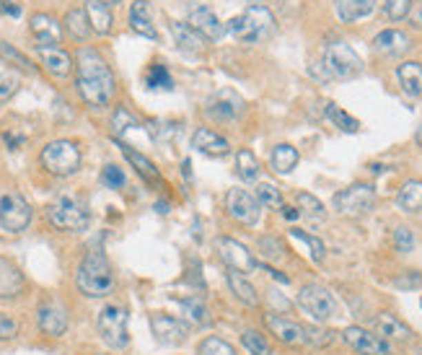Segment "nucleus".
Here are the masks:
<instances>
[{
	"label": "nucleus",
	"mask_w": 422,
	"mask_h": 355,
	"mask_svg": "<svg viewBox=\"0 0 422 355\" xmlns=\"http://www.w3.org/2000/svg\"><path fill=\"white\" fill-rule=\"evenodd\" d=\"M75 65H78V91H81L86 104L94 109L109 107L112 97H114V76H112L109 65L101 60V54L83 47V50H78Z\"/></svg>",
	"instance_id": "f257e3e1"
},
{
	"label": "nucleus",
	"mask_w": 422,
	"mask_h": 355,
	"mask_svg": "<svg viewBox=\"0 0 422 355\" xmlns=\"http://www.w3.org/2000/svg\"><path fill=\"white\" fill-rule=\"evenodd\" d=\"M75 283H78V291L88 298H106L114 291V272H112V265H109V259L101 249L86 252L83 262L78 267V275H75Z\"/></svg>",
	"instance_id": "f03ea898"
},
{
	"label": "nucleus",
	"mask_w": 422,
	"mask_h": 355,
	"mask_svg": "<svg viewBox=\"0 0 422 355\" xmlns=\"http://www.w3.org/2000/svg\"><path fill=\"white\" fill-rule=\"evenodd\" d=\"M274 16L267 6H249L243 8V13L233 16L228 21V32L243 44H257V42H264L267 37L274 34Z\"/></svg>",
	"instance_id": "7ed1b4c3"
},
{
	"label": "nucleus",
	"mask_w": 422,
	"mask_h": 355,
	"mask_svg": "<svg viewBox=\"0 0 422 355\" xmlns=\"http://www.w3.org/2000/svg\"><path fill=\"white\" fill-rule=\"evenodd\" d=\"M47 221L57 231L65 234H81L91 226V213L86 207L83 200H78L73 194H60L52 203L47 205Z\"/></svg>",
	"instance_id": "20e7f679"
},
{
	"label": "nucleus",
	"mask_w": 422,
	"mask_h": 355,
	"mask_svg": "<svg viewBox=\"0 0 422 355\" xmlns=\"http://www.w3.org/2000/svg\"><path fill=\"white\" fill-rule=\"evenodd\" d=\"M42 166L52 176H70L81 169V148L73 140H52L42 148Z\"/></svg>",
	"instance_id": "39448f33"
},
{
	"label": "nucleus",
	"mask_w": 422,
	"mask_h": 355,
	"mask_svg": "<svg viewBox=\"0 0 422 355\" xmlns=\"http://www.w3.org/2000/svg\"><path fill=\"white\" fill-rule=\"evenodd\" d=\"M363 70V60L360 54L345 42H332L324 47V73L339 81H350V78L360 76Z\"/></svg>",
	"instance_id": "423d86ee"
},
{
	"label": "nucleus",
	"mask_w": 422,
	"mask_h": 355,
	"mask_svg": "<svg viewBox=\"0 0 422 355\" xmlns=\"http://www.w3.org/2000/svg\"><path fill=\"white\" fill-rule=\"evenodd\" d=\"M127 309L125 306H117V303H109L101 309L99 314V334L112 350H125L130 345V332H127Z\"/></svg>",
	"instance_id": "0eeeda50"
},
{
	"label": "nucleus",
	"mask_w": 422,
	"mask_h": 355,
	"mask_svg": "<svg viewBox=\"0 0 422 355\" xmlns=\"http://www.w3.org/2000/svg\"><path fill=\"white\" fill-rule=\"evenodd\" d=\"M334 210L348 218H363L368 216L376 205V190L370 184H352L348 190L334 194Z\"/></svg>",
	"instance_id": "6e6552de"
},
{
	"label": "nucleus",
	"mask_w": 422,
	"mask_h": 355,
	"mask_svg": "<svg viewBox=\"0 0 422 355\" xmlns=\"http://www.w3.org/2000/svg\"><path fill=\"white\" fill-rule=\"evenodd\" d=\"M298 306H301L314 322H327V319H332L334 312H337L334 296H332L324 285H316V283L301 288V293H298Z\"/></svg>",
	"instance_id": "1a4fd4ad"
},
{
	"label": "nucleus",
	"mask_w": 422,
	"mask_h": 355,
	"mask_svg": "<svg viewBox=\"0 0 422 355\" xmlns=\"http://www.w3.org/2000/svg\"><path fill=\"white\" fill-rule=\"evenodd\" d=\"M32 223V207L19 192H8L0 197V226L11 234H21Z\"/></svg>",
	"instance_id": "9d476101"
},
{
	"label": "nucleus",
	"mask_w": 422,
	"mask_h": 355,
	"mask_svg": "<svg viewBox=\"0 0 422 355\" xmlns=\"http://www.w3.org/2000/svg\"><path fill=\"white\" fill-rule=\"evenodd\" d=\"M225 210H228V216L233 221H239L243 226H257L259 223V213H262L259 200L252 192L241 190V187L228 190V194H225Z\"/></svg>",
	"instance_id": "9b49d317"
},
{
	"label": "nucleus",
	"mask_w": 422,
	"mask_h": 355,
	"mask_svg": "<svg viewBox=\"0 0 422 355\" xmlns=\"http://www.w3.org/2000/svg\"><path fill=\"white\" fill-rule=\"evenodd\" d=\"M215 252L221 254V259L228 265V267L236 270V272H241V275L254 272V270L259 267V262L254 259L252 252L243 247L241 241H236V239H228V236L215 239Z\"/></svg>",
	"instance_id": "f8f14e48"
},
{
	"label": "nucleus",
	"mask_w": 422,
	"mask_h": 355,
	"mask_svg": "<svg viewBox=\"0 0 422 355\" xmlns=\"http://www.w3.org/2000/svg\"><path fill=\"white\" fill-rule=\"evenodd\" d=\"M243 112V99L233 91V88H221L215 91L210 99H208V107H205V114L212 119V122H233L239 119V114Z\"/></svg>",
	"instance_id": "ddd939ff"
},
{
	"label": "nucleus",
	"mask_w": 422,
	"mask_h": 355,
	"mask_svg": "<svg viewBox=\"0 0 422 355\" xmlns=\"http://www.w3.org/2000/svg\"><path fill=\"white\" fill-rule=\"evenodd\" d=\"M342 340L360 355H391L389 340H383L381 334H373L363 327H345Z\"/></svg>",
	"instance_id": "4468645a"
},
{
	"label": "nucleus",
	"mask_w": 422,
	"mask_h": 355,
	"mask_svg": "<svg viewBox=\"0 0 422 355\" xmlns=\"http://www.w3.org/2000/svg\"><path fill=\"white\" fill-rule=\"evenodd\" d=\"M150 332L161 345H181L190 337V327L184 319L169 316V314H153L150 316Z\"/></svg>",
	"instance_id": "2eb2a0df"
},
{
	"label": "nucleus",
	"mask_w": 422,
	"mask_h": 355,
	"mask_svg": "<svg viewBox=\"0 0 422 355\" xmlns=\"http://www.w3.org/2000/svg\"><path fill=\"white\" fill-rule=\"evenodd\" d=\"M37 322L39 329L50 337H63L68 332V309L60 301H42L39 303V312H37Z\"/></svg>",
	"instance_id": "dca6fc26"
},
{
	"label": "nucleus",
	"mask_w": 422,
	"mask_h": 355,
	"mask_svg": "<svg viewBox=\"0 0 422 355\" xmlns=\"http://www.w3.org/2000/svg\"><path fill=\"white\" fill-rule=\"evenodd\" d=\"M194 29L200 32L208 42H218L225 34V26L218 21V16L208 8V6H190V21H187Z\"/></svg>",
	"instance_id": "f3484780"
},
{
	"label": "nucleus",
	"mask_w": 422,
	"mask_h": 355,
	"mask_svg": "<svg viewBox=\"0 0 422 355\" xmlns=\"http://www.w3.org/2000/svg\"><path fill=\"white\" fill-rule=\"evenodd\" d=\"M192 148L200 151L202 156H210V159H223L231 153V143L223 138L221 132H215L210 128H200L194 130L192 135Z\"/></svg>",
	"instance_id": "a211bd4d"
},
{
	"label": "nucleus",
	"mask_w": 422,
	"mask_h": 355,
	"mask_svg": "<svg viewBox=\"0 0 422 355\" xmlns=\"http://www.w3.org/2000/svg\"><path fill=\"white\" fill-rule=\"evenodd\" d=\"M264 324H267V329L280 340L283 345H303L306 340H303V324L298 322H290V319H285V316H280V314H264Z\"/></svg>",
	"instance_id": "6ab92c4d"
},
{
	"label": "nucleus",
	"mask_w": 422,
	"mask_h": 355,
	"mask_svg": "<svg viewBox=\"0 0 422 355\" xmlns=\"http://www.w3.org/2000/svg\"><path fill=\"white\" fill-rule=\"evenodd\" d=\"M37 52L42 57V65L57 78H65L70 76V70H73V60H70V54L60 50V47H54V44H37Z\"/></svg>",
	"instance_id": "aec40b11"
},
{
	"label": "nucleus",
	"mask_w": 422,
	"mask_h": 355,
	"mask_svg": "<svg viewBox=\"0 0 422 355\" xmlns=\"http://www.w3.org/2000/svg\"><path fill=\"white\" fill-rule=\"evenodd\" d=\"M412 47L410 37L404 32H396V29H386L381 32L376 39H373V50L379 54H386V57H399Z\"/></svg>",
	"instance_id": "412c9836"
},
{
	"label": "nucleus",
	"mask_w": 422,
	"mask_h": 355,
	"mask_svg": "<svg viewBox=\"0 0 422 355\" xmlns=\"http://www.w3.org/2000/svg\"><path fill=\"white\" fill-rule=\"evenodd\" d=\"M130 29L145 39H159V32L153 26V16H150L148 0H135L130 8Z\"/></svg>",
	"instance_id": "4be33fe9"
},
{
	"label": "nucleus",
	"mask_w": 422,
	"mask_h": 355,
	"mask_svg": "<svg viewBox=\"0 0 422 355\" xmlns=\"http://www.w3.org/2000/svg\"><path fill=\"white\" fill-rule=\"evenodd\" d=\"M32 34L37 37L39 44H54L57 47L60 37H63V29L50 13H37V16H32Z\"/></svg>",
	"instance_id": "5701e85b"
},
{
	"label": "nucleus",
	"mask_w": 422,
	"mask_h": 355,
	"mask_svg": "<svg viewBox=\"0 0 422 355\" xmlns=\"http://www.w3.org/2000/svg\"><path fill=\"white\" fill-rule=\"evenodd\" d=\"M23 291V275L19 267L0 257V298H13Z\"/></svg>",
	"instance_id": "b1692460"
},
{
	"label": "nucleus",
	"mask_w": 422,
	"mask_h": 355,
	"mask_svg": "<svg viewBox=\"0 0 422 355\" xmlns=\"http://www.w3.org/2000/svg\"><path fill=\"white\" fill-rule=\"evenodd\" d=\"M373 327H376V332L383 334V340H412V329L407 324L401 322L399 316H394V314H379L376 319H373Z\"/></svg>",
	"instance_id": "393cba45"
},
{
	"label": "nucleus",
	"mask_w": 422,
	"mask_h": 355,
	"mask_svg": "<svg viewBox=\"0 0 422 355\" xmlns=\"http://www.w3.org/2000/svg\"><path fill=\"white\" fill-rule=\"evenodd\" d=\"M334 8L342 21L352 23L376 11V0H334Z\"/></svg>",
	"instance_id": "a878e982"
},
{
	"label": "nucleus",
	"mask_w": 422,
	"mask_h": 355,
	"mask_svg": "<svg viewBox=\"0 0 422 355\" xmlns=\"http://www.w3.org/2000/svg\"><path fill=\"white\" fill-rule=\"evenodd\" d=\"M171 34L177 39V47L184 50V52H202L205 50V37L200 32H194L190 23H171Z\"/></svg>",
	"instance_id": "bb28decb"
},
{
	"label": "nucleus",
	"mask_w": 422,
	"mask_h": 355,
	"mask_svg": "<svg viewBox=\"0 0 422 355\" xmlns=\"http://www.w3.org/2000/svg\"><path fill=\"white\" fill-rule=\"evenodd\" d=\"M399 86L407 97H420L422 94V65L420 63H401L396 68Z\"/></svg>",
	"instance_id": "cd10ccee"
},
{
	"label": "nucleus",
	"mask_w": 422,
	"mask_h": 355,
	"mask_svg": "<svg viewBox=\"0 0 422 355\" xmlns=\"http://www.w3.org/2000/svg\"><path fill=\"white\" fill-rule=\"evenodd\" d=\"M179 309L184 312L187 322H192L194 327H210L212 324V316H210V309L205 306L200 296H192V298H179Z\"/></svg>",
	"instance_id": "c85d7f7f"
},
{
	"label": "nucleus",
	"mask_w": 422,
	"mask_h": 355,
	"mask_svg": "<svg viewBox=\"0 0 422 355\" xmlns=\"http://www.w3.org/2000/svg\"><path fill=\"white\" fill-rule=\"evenodd\" d=\"M86 16H88V23H91V32L96 34H109L112 32V11L109 6L99 3V0H88L86 3Z\"/></svg>",
	"instance_id": "c756f323"
},
{
	"label": "nucleus",
	"mask_w": 422,
	"mask_h": 355,
	"mask_svg": "<svg viewBox=\"0 0 422 355\" xmlns=\"http://www.w3.org/2000/svg\"><path fill=\"white\" fill-rule=\"evenodd\" d=\"M225 280H228V288H231V293L239 298L241 303H246V306H259V296H257V288H254L249 280L243 278L241 272H236V270H231L228 275H225Z\"/></svg>",
	"instance_id": "7c9ffc66"
},
{
	"label": "nucleus",
	"mask_w": 422,
	"mask_h": 355,
	"mask_svg": "<svg viewBox=\"0 0 422 355\" xmlns=\"http://www.w3.org/2000/svg\"><path fill=\"white\" fill-rule=\"evenodd\" d=\"M396 205L407 213H422V182L420 179H410L401 184L399 194H396Z\"/></svg>",
	"instance_id": "2f4dec72"
},
{
	"label": "nucleus",
	"mask_w": 422,
	"mask_h": 355,
	"mask_svg": "<svg viewBox=\"0 0 422 355\" xmlns=\"http://www.w3.org/2000/svg\"><path fill=\"white\" fill-rule=\"evenodd\" d=\"M119 148H122V153H125V159L130 163H132V169H135L145 182H159V169H156V163L150 161V159H145L143 153L132 151L130 145H125V143H119Z\"/></svg>",
	"instance_id": "473e14b6"
},
{
	"label": "nucleus",
	"mask_w": 422,
	"mask_h": 355,
	"mask_svg": "<svg viewBox=\"0 0 422 355\" xmlns=\"http://www.w3.org/2000/svg\"><path fill=\"white\" fill-rule=\"evenodd\" d=\"M270 161H272V169L277 174H290L298 166V151L293 145L283 143V145H277L272 151V159H270Z\"/></svg>",
	"instance_id": "72a5a7b5"
},
{
	"label": "nucleus",
	"mask_w": 422,
	"mask_h": 355,
	"mask_svg": "<svg viewBox=\"0 0 422 355\" xmlns=\"http://www.w3.org/2000/svg\"><path fill=\"white\" fill-rule=\"evenodd\" d=\"M236 172L243 182H257L259 179V161L249 148H241L236 153Z\"/></svg>",
	"instance_id": "f704fd0d"
},
{
	"label": "nucleus",
	"mask_w": 422,
	"mask_h": 355,
	"mask_svg": "<svg viewBox=\"0 0 422 355\" xmlns=\"http://www.w3.org/2000/svg\"><path fill=\"white\" fill-rule=\"evenodd\" d=\"M65 29L73 34L75 39H88V34H91V23H88V16H86V11H81V8H75V11H70L68 16H65Z\"/></svg>",
	"instance_id": "c9c22d12"
},
{
	"label": "nucleus",
	"mask_w": 422,
	"mask_h": 355,
	"mask_svg": "<svg viewBox=\"0 0 422 355\" xmlns=\"http://www.w3.org/2000/svg\"><path fill=\"white\" fill-rule=\"evenodd\" d=\"M303 340L311 347H329L334 343V332L321 327V324H303Z\"/></svg>",
	"instance_id": "e433bc0d"
},
{
	"label": "nucleus",
	"mask_w": 422,
	"mask_h": 355,
	"mask_svg": "<svg viewBox=\"0 0 422 355\" xmlns=\"http://www.w3.org/2000/svg\"><path fill=\"white\" fill-rule=\"evenodd\" d=\"M290 236L296 239V241H301V244H306L308 254H311V259H314V262H324V257H327V247H324V241H321V239L311 236V234L301 231V228H290Z\"/></svg>",
	"instance_id": "4c0bfd02"
},
{
	"label": "nucleus",
	"mask_w": 422,
	"mask_h": 355,
	"mask_svg": "<svg viewBox=\"0 0 422 355\" xmlns=\"http://www.w3.org/2000/svg\"><path fill=\"white\" fill-rule=\"evenodd\" d=\"M0 57H3L6 63L16 65L19 70H23V73H29V76H34V73H37V65H32V60H29L26 54H21L16 47H11L8 42H0Z\"/></svg>",
	"instance_id": "58836bf2"
},
{
	"label": "nucleus",
	"mask_w": 422,
	"mask_h": 355,
	"mask_svg": "<svg viewBox=\"0 0 422 355\" xmlns=\"http://www.w3.org/2000/svg\"><path fill=\"white\" fill-rule=\"evenodd\" d=\"M241 343H243V347L249 350V355H274L270 340H267L264 334L254 332V329H246V332L241 334Z\"/></svg>",
	"instance_id": "ea45409f"
},
{
	"label": "nucleus",
	"mask_w": 422,
	"mask_h": 355,
	"mask_svg": "<svg viewBox=\"0 0 422 355\" xmlns=\"http://www.w3.org/2000/svg\"><path fill=\"white\" fill-rule=\"evenodd\" d=\"M324 114H327V117L332 119V122H334L342 132H358V130H360L358 119L350 117L348 112H345V109H339L337 104H327V107H324Z\"/></svg>",
	"instance_id": "a19ab883"
},
{
	"label": "nucleus",
	"mask_w": 422,
	"mask_h": 355,
	"mask_svg": "<svg viewBox=\"0 0 422 355\" xmlns=\"http://www.w3.org/2000/svg\"><path fill=\"white\" fill-rule=\"evenodd\" d=\"M145 83H148V88H163V91H171V88H174V78H171V73H169V68H166V65L153 63L148 68Z\"/></svg>",
	"instance_id": "79ce46f5"
},
{
	"label": "nucleus",
	"mask_w": 422,
	"mask_h": 355,
	"mask_svg": "<svg viewBox=\"0 0 422 355\" xmlns=\"http://www.w3.org/2000/svg\"><path fill=\"white\" fill-rule=\"evenodd\" d=\"M257 200L264 205V207H270V210H283L285 205H283V194L280 190L274 187V184H259L257 187Z\"/></svg>",
	"instance_id": "37998d69"
},
{
	"label": "nucleus",
	"mask_w": 422,
	"mask_h": 355,
	"mask_svg": "<svg viewBox=\"0 0 422 355\" xmlns=\"http://www.w3.org/2000/svg\"><path fill=\"white\" fill-rule=\"evenodd\" d=\"M197 355H236V347L231 343H225L221 337H205L197 347Z\"/></svg>",
	"instance_id": "c03bdc74"
},
{
	"label": "nucleus",
	"mask_w": 422,
	"mask_h": 355,
	"mask_svg": "<svg viewBox=\"0 0 422 355\" xmlns=\"http://www.w3.org/2000/svg\"><path fill=\"white\" fill-rule=\"evenodd\" d=\"M296 200H298V207H301V216L314 218V221H321V218H324V205L319 203L314 194L298 192Z\"/></svg>",
	"instance_id": "a18cd8bd"
},
{
	"label": "nucleus",
	"mask_w": 422,
	"mask_h": 355,
	"mask_svg": "<svg viewBox=\"0 0 422 355\" xmlns=\"http://www.w3.org/2000/svg\"><path fill=\"white\" fill-rule=\"evenodd\" d=\"M257 249H259L262 259H267V262H277V259H283V254H285L283 241L274 236H262L259 239V244H257Z\"/></svg>",
	"instance_id": "49530a36"
},
{
	"label": "nucleus",
	"mask_w": 422,
	"mask_h": 355,
	"mask_svg": "<svg viewBox=\"0 0 422 355\" xmlns=\"http://www.w3.org/2000/svg\"><path fill=\"white\" fill-rule=\"evenodd\" d=\"M132 128H137V119L132 117L125 107H117L114 117H112V130H114L117 138H119V135H125L127 130H132Z\"/></svg>",
	"instance_id": "de8ad7c7"
},
{
	"label": "nucleus",
	"mask_w": 422,
	"mask_h": 355,
	"mask_svg": "<svg viewBox=\"0 0 422 355\" xmlns=\"http://www.w3.org/2000/svg\"><path fill=\"white\" fill-rule=\"evenodd\" d=\"M410 11H412V0H386V3H383V13L389 16L391 21L407 19Z\"/></svg>",
	"instance_id": "09e8293b"
},
{
	"label": "nucleus",
	"mask_w": 422,
	"mask_h": 355,
	"mask_svg": "<svg viewBox=\"0 0 422 355\" xmlns=\"http://www.w3.org/2000/svg\"><path fill=\"white\" fill-rule=\"evenodd\" d=\"M422 285V272H414V270H407V272H401L394 278V288H399V291H417Z\"/></svg>",
	"instance_id": "8fccbe9b"
},
{
	"label": "nucleus",
	"mask_w": 422,
	"mask_h": 355,
	"mask_svg": "<svg viewBox=\"0 0 422 355\" xmlns=\"http://www.w3.org/2000/svg\"><path fill=\"white\" fill-rule=\"evenodd\" d=\"M101 182H104L106 187H112V190H122L127 179H125V172H122L119 166L109 163V166H104V172H101Z\"/></svg>",
	"instance_id": "3c124183"
},
{
	"label": "nucleus",
	"mask_w": 422,
	"mask_h": 355,
	"mask_svg": "<svg viewBox=\"0 0 422 355\" xmlns=\"http://www.w3.org/2000/svg\"><path fill=\"white\" fill-rule=\"evenodd\" d=\"M394 247H396V252H401V254H410L412 249H414V236H412L410 228L399 226L394 231Z\"/></svg>",
	"instance_id": "603ef678"
},
{
	"label": "nucleus",
	"mask_w": 422,
	"mask_h": 355,
	"mask_svg": "<svg viewBox=\"0 0 422 355\" xmlns=\"http://www.w3.org/2000/svg\"><path fill=\"white\" fill-rule=\"evenodd\" d=\"M19 88V81L13 76H0V101H8V99L16 94Z\"/></svg>",
	"instance_id": "864d4df0"
},
{
	"label": "nucleus",
	"mask_w": 422,
	"mask_h": 355,
	"mask_svg": "<svg viewBox=\"0 0 422 355\" xmlns=\"http://www.w3.org/2000/svg\"><path fill=\"white\" fill-rule=\"evenodd\" d=\"M16 334H19V324L13 322L11 316L0 314V340H11Z\"/></svg>",
	"instance_id": "5fc2aeb1"
},
{
	"label": "nucleus",
	"mask_w": 422,
	"mask_h": 355,
	"mask_svg": "<svg viewBox=\"0 0 422 355\" xmlns=\"http://www.w3.org/2000/svg\"><path fill=\"white\" fill-rule=\"evenodd\" d=\"M187 283H192V285H197V288H202V267L197 265V262H190V275H187Z\"/></svg>",
	"instance_id": "6e6d98bb"
},
{
	"label": "nucleus",
	"mask_w": 422,
	"mask_h": 355,
	"mask_svg": "<svg viewBox=\"0 0 422 355\" xmlns=\"http://www.w3.org/2000/svg\"><path fill=\"white\" fill-rule=\"evenodd\" d=\"M410 23L414 29H422V3H412V11H410Z\"/></svg>",
	"instance_id": "4d7b16f0"
},
{
	"label": "nucleus",
	"mask_w": 422,
	"mask_h": 355,
	"mask_svg": "<svg viewBox=\"0 0 422 355\" xmlns=\"http://www.w3.org/2000/svg\"><path fill=\"white\" fill-rule=\"evenodd\" d=\"M0 13H6V16H13V19H19V16H21V8H19L13 0H0Z\"/></svg>",
	"instance_id": "13d9d810"
},
{
	"label": "nucleus",
	"mask_w": 422,
	"mask_h": 355,
	"mask_svg": "<svg viewBox=\"0 0 422 355\" xmlns=\"http://www.w3.org/2000/svg\"><path fill=\"white\" fill-rule=\"evenodd\" d=\"M264 272H270V275H272V278L277 280V283H283V285H288V283H290V278H288V275H283L280 270L270 267V265H264Z\"/></svg>",
	"instance_id": "bf43d9fd"
},
{
	"label": "nucleus",
	"mask_w": 422,
	"mask_h": 355,
	"mask_svg": "<svg viewBox=\"0 0 422 355\" xmlns=\"http://www.w3.org/2000/svg\"><path fill=\"white\" fill-rule=\"evenodd\" d=\"M3 140H6V143H8L11 148H19V145L23 143L21 135H11V132H6V135H3Z\"/></svg>",
	"instance_id": "052dcab7"
},
{
	"label": "nucleus",
	"mask_w": 422,
	"mask_h": 355,
	"mask_svg": "<svg viewBox=\"0 0 422 355\" xmlns=\"http://www.w3.org/2000/svg\"><path fill=\"white\" fill-rule=\"evenodd\" d=\"M280 213H283V216H285L288 221H296V218L301 216V210H296V207H283Z\"/></svg>",
	"instance_id": "680f3d73"
},
{
	"label": "nucleus",
	"mask_w": 422,
	"mask_h": 355,
	"mask_svg": "<svg viewBox=\"0 0 422 355\" xmlns=\"http://www.w3.org/2000/svg\"><path fill=\"white\" fill-rule=\"evenodd\" d=\"M156 210H159V213H169V205H166V203H156Z\"/></svg>",
	"instance_id": "e2e57ef3"
},
{
	"label": "nucleus",
	"mask_w": 422,
	"mask_h": 355,
	"mask_svg": "<svg viewBox=\"0 0 422 355\" xmlns=\"http://www.w3.org/2000/svg\"><path fill=\"white\" fill-rule=\"evenodd\" d=\"M417 143L422 145V122H420V128H417Z\"/></svg>",
	"instance_id": "0e129e2a"
},
{
	"label": "nucleus",
	"mask_w": 422,
	"mask_h": 355,
	"mask_svg": "<svg viewBox=\"0 0 422 355\" xmlns=\"http://www.w3.org/2000/svg\"><path fill=\"white\" fill-rule=\"evenodd\" d=\"M99 3H104V6H114V3H119V0H99Z\"/></svg>",
	"instance_id": "69168bd1"
},
{
	"label": "nucleus",
	"mask_w": 422,
	"mask_h": 355,
	"mask_svg": "<svg viewBox=\"0 0 422 355\" xmlns=\"http://www.w3.org/2000/svg\"><path fill=\"white\" fill-rule=\"evenodd\" d=\"M249 3H262V0H249Z\"/></svg>",
	"instance_id": "338daca9"
},
{
	"label": "nucleus",
	"mask_w": 422,
	"mask_h": 355,
	"mask_svg": "<svg viewBox=\"0 0 422 355\" xmlns=\"http://www.w3.org/2000/svg\"><path fill=\"white\" fill-rule=\"evenodd\" d=\"M420 355H422V350H420Z\"/></svg>",
	"instance_id": "774afa93"
}]
</instances>
